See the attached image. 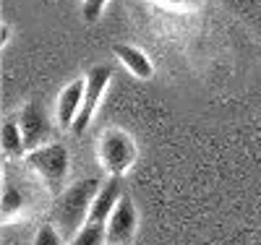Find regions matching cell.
<instances>
[{
	"instance_id": "cell-8",
	"label": "cell",
	"mask_w": 261,
	"mask_h": 245,
	"mask_svg": "<svg viewBox=\"0 0 261 245\" xmlns=\"http://www.w3.org/2000/svg\"><path fill=\"white\" fill-rule=\"evenodd\" d=\"M120 180L118 177H110L97 193L94 204H92V211H89V222H99V225H107L115 211V206L120 204Z\"/></svg>"
},
{
	"instance_id": "cell-2",
	"label": "cell",
	"mask_w": 261,
	"mask_h": 245,
	"mask_svg": "<svg viewBox=\"0 0 261 245\" xmlns=\"http://www.w3.org/2000/svg\"><path fill=\"white\" fill-rule=\"evenodd\" d=\"M27 162L29 167L45 180V185L53 193H60L65 185V177H68V149L60 146V144H47V146H39L34 151L27 154Z\"/></svg>"
},
{
	"instance_id": "cell-10",
	"label": "cell",
	"mask_w": 261,
	"mask_h": 245,
	"mask_svg": "<svg viewBox=\"0 0 261 245\" xmlns=\"http://www.w3.org/2000/svg\"><path fill=\"white\" fill-rule=\"evenodd\" d=\"M105 242H107V225H99V222H86L71 240V245H105Z\"/></svg>"
},
{
	"instance_id": "cell-13",
	"label": "cell",
	"mask_w": 261,
	"mask_h": 245,
	"mask_svg": "<svg viewBox=\"0 0 261 245\" xmlns=\"http://www.w3.org/2000/svg\"><path fill=\"white\" fill-rule=\"evenodd\" d=\"M34 245H63V235H60L58 227L45 225V227H39V232L34 237Z\"/></svg>"
},
{
	"instance_id": "cell-11",
	"label": "cell",
	"mask_w": 261,
	"mask_h": 245,
	"mask_svg": "<svg viewBox=\"0 0 261 245\" xmlns=\"http://www.w3.org/2000/svg\"><path fill=\"white\" fill-rule=\"evenodd\" d=\"M27 146H24V133H21V125L18 123H6L3 125V151L6 154H21Z\"/></svg>"
},
{
	"instance_id": "cell-14",
	"label": "cell",
	"mask_w": 261,
	"mask_h": 245,
	"mask_svg": "<svg viewBox=\"0 0 261 245\" xmlns=\"http://www.w3.org/2000/svg\"><path fill=\"white\" fill-rule=\"evenodd\" d=\"M107 0H84V18L86 21H97L102 8H105Z\"/></svg>"
},
{
	"instance_id": "cell-1",
	"label": "cell",
	"mask_w": 261,
	"mask_h": 245,
	"mask_svg": "<svg viewBox=\"0 0 261 245\" xmlns=\"http://www.w3.org/2000/svg\"><path fill=\"white\" fill-rule=\"evenodd\" d=\"M99 180L97 177H84V180L73 183L71 188H65L60 193V201H58V209H55V219L60 225V232L65 237H76V232L89 222V211H92V204L99 193Z\"/></svg>"
},
{
	"instance_id": "cell-7",
	"label": "cell",
	"mask_w": 261,
	"mask_h": 245,
	"mask_svg": "<svg viewBox=\"0 0 261 245\" xmlns=\"http://www.w3.org/2000/svg\"><path fill=\"white\" fill-rule=\"evenodd\" d=\"M84 92H86V78H76L60 92L58 99V125L60 128H73L79 113H81V104H84Z\"/></svg>"
},
{
	"instance_id": "cell-3",
	"label": "cell",
	"mask_w": 261,
	"mask_h": 245,
	"mask_svg": "<svg viewBox=\"0 0 261 245\" xmlns=\"http://www.w3.org/2000/svg\"><path fill=\"white\" fill-rule=\"evenodd\" d=\"M136 159V146L134 139L128 136L125 130H107L102 141H99V162L105 167V172L110 177H120L125 170H130Z\"/></svg>"
},
{
	"instance_id": "cell-6",
	"label": "cell",
	"mask_w": 261,
	"mask_h": 245,
	"mask_svg": "<svg viewBox=\"0 0 261 245\" xmlns=\"http://www.w3.org/2000/svg\"><path fill=\"white\" fill-rule=\"evenodd\" d=\"M139 214L130 198H120V204L115 206L110 222H107V242L110 245H128L136 235Z\"/></svg>"
},
{
	"instance_id": "cell-4",
	"label": "cell",
	"mask_w": 261,
	"mask_h": 245,
	"mask_svg": "<svg viewBox=\"0 0 261 245\" xmlns=\"http://www.w3.org/2000/svg\"><path fill=\"white\" fill-rule=\"evenodd\" d=\"M107 84H110V68L107 65H97V68L89 71V76H86V92H84V104H81V113L73 123V133L76 136H81V133L89 128L92 123V115H94V110L99 104V97L105 94V89Z\"/></svg>"
},
{
	"instance_id": "cell-5",
	"label": "cell",
	"mask_w": 261,
	"mask_h": 245,
	"mask_svg": "<svg viewBox=\"0 0 261 245\" xmlns=\"http://www.w3.org/2000/svg\"><path fill=\"white\" fill-rule=\"evenodd\" d=\"M18 125H21V133H24L27 151H34L39 146H47V141L53 136V123H50L47 113L37 102H29L24 110H21Z\"/></svg>"
},
{
	"instance_id": "cell-15",
	"label": "cell",
	"mask_w": 261,
	"mask_h": 245,
	"mask_svg": "<svg viewBox=\"0 0 261 245\" xmlns=\"http://www.w3.org/2000/svg\"><path fill=\"white\" fill-rule=\"evenodd\" d=\"M170 6H180V8H191V6H199L201 0H165Z\"/></svg>"
},
{
	"instance_id": "cell-9",
	"label": "cell",
	"mask_w": 261,
	"mask_h": 245,
	"mask_svg": "<svg viewBox=\"0 0 261 245\" xmlns=\"http://www.w3.org/2000/svg\"><path fill=\"white\" fill-rule=\"evenodd\" d=\"M115 55L120 58V63L125 65V68L134 73V76H139V78H151V73H154L149 58H146L139 47H130V44H118Z\"/></svg>"
},
{
	"instance_id": "cell-12",
	"label": "cell",
	"mask_w": 261,
	"mask_h": 245,
	"mask_svg": "<svg viewBox=\"0 0 261 245\" xmlns=\"http://www.w3.org/2000/svg\"><path fill=\"white\" fill-rule=\"evenodd\" d=\"M21 206H24V198H21V193H18L13 185H8V188H6V193H3V216H6V219H11Z\"/></svg>"
}]
</instances>
